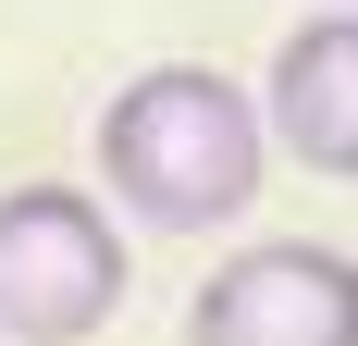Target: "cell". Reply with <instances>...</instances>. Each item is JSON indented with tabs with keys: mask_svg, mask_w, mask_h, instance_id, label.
I'll use <instances>...</instances> for the list:
<instances>
[{
	"mask_svg": "<svg viewBox=\"0 0 358 346\" xmlns=\"http://www.w3.org/2000/svg\"><path fill=\"white\" fill-rule=\"evenodd\" d=\"M124 310V235L87 186H0V346H87Z\"/></svg>",
	"mask_w": 358,
	"mask_h": 346,
	"instance_id": "obj_2",
	"label": "cell"
},
{
	"mask_svg": "<svg viewBox=\"0 0 358 346\" xmlns=\"http://www.w3.org/2000/svg\"><path fill=\"white\" fill-rule=\"evenodd\" d=\"M185 346H358V260L309 235L235 247L185 297Z\"/></svg>",
	"mask_w": 358,
	"mask_h": 346,
	"instance_id": "obj_3",
	"label": "cell"
},
{
	"mask_svg": "<svg viewBox=\"0 0 358 346\" xmlns=\"http://www.w3.org/2000/svg\"><path fill=\"white\" fill-rule=\"evenodd\" d=\"M259 161H272L259 99L235 74H210V62H148L136 87H111V111H99V186H111V210H136L161 235L248 223Z\"/></svg>",
	"mask_w": 358,
	"mask_h": 346,
	"instance_id": "obj_1",
	"label": "cell"
},
{
	"mask_svg": "<svg viewBox=\"0 0 358 346\" xmlns=\"http://www.w3.org/2000/svg\"><path fill=\"white\" fill-rule=\"evenodd\" d=\"M259 137H285L309 173L346 186L358 173V13H309V25L272 50V111H259Z\"/></svg>",
	"mask_w": 358,
	"mask_h": 346,
	"instance_id": "obj_4",
	"label": "cell"
}]
</instances>
